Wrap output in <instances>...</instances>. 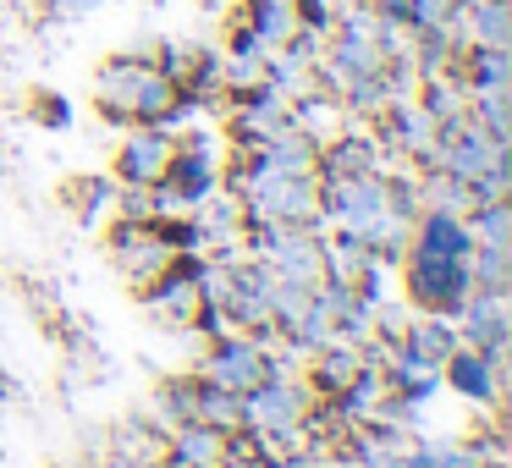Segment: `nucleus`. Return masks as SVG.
<instances>
[{
  "label": "nucleus",
  "instance_id": "f257e3e1",
  "mask_svg": "<svg viewBox=\"0 0 512 468\" xmlns=\"http://www.w3.org/2000/svg\"><path fill=\"white\" fill-rule=\"evenodd\" d=\"M468 28L474 45H501L512 39V0H468Z\"/></svg>",
  "mask_w": 512,
  "mask_h": 468
},
{
  "label": "nucleus",
  "instance_id": "f03ea898",
  "mask_svg": "<svg viewBox=\"0 0 512 468\" xmlns=\"http://www.w3.org/2000/svg\"><path fill=\"white\" fill-rule=\"evenodd\" d=\"M171 149H166V138H155V133H144V138H133V144H127V177H160V171L171 166Z\"/></svg>",
  "mask_w": 512,
  "mask_h": 468
},
{
  "label": "nucleus",
  "instance_id": "7ed1b4c3",
  "mask_svg": "<svg viewBox=\"0 0 512 468\" xmlns=\"http://www.w3.org/2000/svg\"><path fill=\"white\" fill-rule=\"evenodd\" d=\"M215 375H221L226 386H254V380H259V358L248 353V347H226V358H221Z\"/></svg>",
  "mask_w": 512,
  "mask_h": 468
},
{
  "label": "nucleus",
  "instance_id": "20e7f679",
  "mask_svg": "<svg viewBox=\"0 0 512 468\" xmlns=\"http://www.w3.org/2000/svg\"><path fill=\"white\" fill-rule=\"evenodd\" d=\"M457 386H463V391H474V397H490L485 364H479V358H457Z\"/></svg>",
  "mask_w": 512,
  "mask_h": 468
},
{
  "label": "nucleus",
  "instance_id": "39448f33",
  "mask_svg": "<svg viewBox=\"0 0 512 468\" xmlns=\"http://www.w3.org/2000/svg\"><path fill=\"white\" fill-rule=\"evenodd\" d=\"M100 0H50V12L56 17H83V12H94Z\"/></svg>",
  "mask_w": 512,
  "mask_h": 468
},
{
  "label": "nucleus",
  "instance_id": "423d86ee",
  "mask_svg": "<svg viewBox=\"0 0 512 468\" xmlns=\"http://www.w3.org/2000/svg\"><path fill=\"white\" fill-rule=\"evenodd\" d=\"M298 12H303V17H309V23H314V28H320V23H325V17H331V0H298Z\"/></svg>",
  "mask_w": 512,
  "mask_h": 468
}]
</instances>
